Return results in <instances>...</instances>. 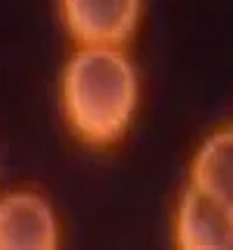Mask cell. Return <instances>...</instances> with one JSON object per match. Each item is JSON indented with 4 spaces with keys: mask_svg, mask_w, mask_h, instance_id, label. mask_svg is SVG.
<instances>
[{
    "mask_svg": "<svg viewBox=\"0 0 233 250\" xmlns=\"http://www.w3.org/2000/svg\"><path fill=\"white\" fill-rule=\"evenodd\" d=\"M68 31L82 44L119 47L133 35L140 0H61Z\"/></svg>",
    "mask_w": 233,
    "mask_h": 250,
    "instance_id": "obj_2",
    "label": "cell"
},
{
    "mask_svg": "<svg viewBox=\"0 0 233 250\" xmlns=\"http://www.w3.org/2000/svg\"><path fill=\"white\" fill-rule=\"evenodd\" d=\"M58 225L42 196L14 192L0 199V250H54Z\"/></svg>",
    "mask_w": 233,
    "mask_h": 250,
    "instance_id": "obj_3",
    "label": "cell"
},
{
    "mask_svg": "<svg viewBox=\"0 0 233 250\" xmlns=\"http://www.w3.org/2000/svg\"><path fill=\"white\" fill-rule=\"evenodd\" d=\"M178 246L184 250H233V218L196 185L179 199Z\"/></svg>",
    "mask_w": 233,
    "mask_h": 250,
    "instance_id": "obj_4",
    "label": "cell"
},
{
    "mask_svg": "<svg viewBox=\"0 0 233 250\" xmlns=\"http://www.w3.org/2000/svg\"><path fill=\"white\" fill-rule=\"evenodd\" d=\"M191 180L233 218V129L203 143L191 166Z\"/></svg>",
    "mask_w": 233,
    "mask_h": 250,
    "instance_id": "obj_5",
    "label": "cell"
},
{
    "mask_svg": "<svg viewBox=\"0 0 233 250\" xmlns=\"http://www.w3.org/2000/svg\"><path fill=\"white\" fill-rule=\"evenodd\" d=\"M138 103L133 63L119 47L84 44L63 73V108L82 141L110 145L119 141Z\"/></svg>",
    "mask_w": 233,
    "mask_h": 250,
    "instance_id": "obj_1",
    "label": "cell"
}]
</instances>
